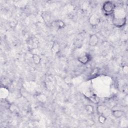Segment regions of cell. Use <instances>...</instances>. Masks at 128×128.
<instances>
[{"label":"cell","mask_w":128,"mask_h":128,"mask_svg":"<svg viewBox=\"0 0 128 128\" xmlns=\"http://www.w3.org/2000/svg\"><path fill=\"white\" fill-rule=\"evenodd\" d=\"M10 109L11 112H14L16 110V107L14 104H12L10 106Z\"/></svg>","instance_id":"cell-20"},{"label":"cell","mask_w":128,"mask_h":128,"mask_svg":"<svg viewBox=\"0 0 128 128\" xmlns=\"http://www.w3.org/2000/svg\"><path fill=\"white\" fill-rule=\"evenodd\" d=\"M112 22L113 24L116 28H122L126 24V16L117 17L114 16H113Z\"/></svg>","instance_id":"cell-2"},{"label":"cell","mask_w":128,"mask_h":128,"mask_svg":"<svg viewBox=\"0 0 128 128\" xmlns=\"http://www.w3.org/2000/svg\"><path fill=\"white\" fill-rule=\"evenodd\" d=\"M52 24L54 26L57 28L58 29L63 28L66 26L64 22L61 20H56L52 22Z\"/></svg>","instance_id":"cell-6"},{"label":"cell","mask_w":128,"mask_h":128,"mask_svg":"<svg viewBox=\"0 0 128 128\" xmlns=\"http://www.w3.org/2000/svg\"><path fill=\"white\" fill-rule=\"evenodd\" d=\"M90 100L92 102L94 103H98V97L96 96H92L90 97Z\"/></svg>","instance_id":"cell-19"},{"label":"cell","mask_w":128,"mask_h":128,"mask_svg":"<svg viewBox=\"0 0 128 128\" xmlns=\"http://www.w3.org/2000/svg\"><path fill=\"white\" fill-rule=\"evenodd\" d=\"M9 94L8 90L4 87H2L0 89V96L1 98H6Z\"/></svg>","instance_id":"cell-7"},{"label":"cell","mask_w":128,"mask_h":128,"mask_svg":"<svg viewBox=\"0 0 128 128\" xmlns=\"http://www.w3.org/2000/svg\"><path fill=\"white\" fill-rule=\"evenodd\" d=\"M32 60L35 64H38L41 60L40 57L39 55L36 54H32Z\"/></svg>","instance_id":"cell-13"},{"label":"cell","mask_w":128,"mask_h":128,"mask_svg":"<svg viewBox=\"0 0 128 128\" xmlns=\"http://www.w3.org/2000/svg\"><path fill=\"white\" fill-rule=\"evenodd\" d=\"M106 118L104 114H101V115H98V122L101 124H104L106 122Z\"/></svg>","instance_id":"cell-15"},{"label":"cell","mask_w":128,"mask_h":128,"mask_svg":"<svg viewBox=\"0 0 128 128\" xmlns=\"http://www.w3.org/2000/svg\"><path fill=\"white\" fill-rule=\"evenodd\" d=\"M112 116L115 118H118L122 117L124 114V112L120 110H112Z\"/></svg>","instance_id":"cell-9"},{"label":"cell","mask_w":128,"mask_h":128,"mask_svg":"<svg viewBox=\"0 0 128 128\" xmlns=\"http://www.w3.org/2000/svg\"><path fill=\"white\" fill-rule=\"evenodd\" d=\"M85 110L88 114H92L94 112V106L91 104H86L85 106Z\"/></svg>","instance_id":"cell-14"},{"label":"cell","mask_w":128,"mask_h":128,"mask_svg":"<svg viewBox=\"0 0 128 128\" xmlns=\"http://www.w3.org/2000/svg\"><path fill=\"white\" fill-rule=\"evenodd\" d=\"M37 41L38 40H36V38H32L30 40H29L28 45L30 48H36L37 45L38 44Z\"/></svg>","instance_id":"cell-12"},{"label":"cell","mask_w":128,"mask_h":128,"mask_svg":"<svg viewBox=\"0 0 128 128\" xmlns=\"http://www.w3.org/2000/svg\"><path fill=\"white\" fill-rule=\"evenodd\" d=\"M116 6L112 1H106L102 4V10L108 14H110L114 12Z\"/></svg>","instance_id":"cell-1"},{"label":"cell","mask_w":128,"mask_h":128,"mask_svg":"<svg viewBox=\"0 0 128 128\" xmlns=\"http://www.w3.org/2000/svg\"><path fill=\"white\" fill-rule=\"evenodd\" d=\"M122 72L124 74H127L128 73V66L126 64H124L122 67Z\"/></svg>","instance_id":"cell-18"},{"label":"cell","mask_w":128,"mask_h":128,"mask_svg":"<svg viewBox=\"0 0 128 128\" xmlns=\"http://www.w3.org/2000/svg\"><path fill=\"white\" fill-rule=\"evenodd\" d=\"M64 80L66 81V80H68L67 82V83H70L71 81V78H70V77H66L65 78H64Z\"/></svg>","instance_id":"cell-21"},{"label":"cell","mask_w":128,"mask_h":128,"mask_svg":"<svg viewBox=\"0 0 128 128\" xmlns=\"http://www.w3.org/2000/svg\"><path fill=\"white\" fill-rule=\"evenodd\" d=\"M88 21L92 26L94 27L98 24L100 22V19L98 14H92L89 17Z\"/></svg>","instance_id":"cell-4"},{"label":"cell","mask_w":128,"mask_h":128,"mask_svg":"<svg viewBox=\"0 0 128 128\" xmlns=\"http://www.w3.org/2000/svg\"><path fill=\"white\" fill-rule=\"evenodd\" d=\"M43 18L45 22H49L50 20V16L48 12H44L42 15Z\"/></svg>","instance_id":"cell-17"},{"label":"cell","mask_w":128,"mask_h":128,"mask_svg":"<svg viewBox=\"0 0 128 128\" xmlns=\"http://www.w3.org/2000/svg\"><path fill=\"white\" fill-rule=\"evenodd\" d=\"M60 50V45L57 42H54L52 46V51L54 54H56Z\"/></svg>","instance_id":"cell-10"},{"label":"cell","mask_w":128,"mask_h":128,"mask_svg":"<svg viewBox=\"0 0 128 128\" xmlns=\"http://www.w3.org/2000/svg\"><path fill=\"white\" fill-rule=\"evenodd\" d=\"M36 100L41 103H44L47 100V97L46 96L42 93L38 94L36 95Z\"/></svg>","instance_id":"cell-11"},{"label":"cell","mask_w":128,"mask_h":128,"mask_svg":"<svg viewBox=\"0 0 128 128\" xmlns=\"http://www.w3.org/2000/svg\"><path fill=\"white\" fill-rule=\"evenodd\" d=\"M90 60V56L89 54L86 52L81 54L78 57V61L83 64H86Z\"/></svg>","instance_id":"cell-3"},{"label":"cell","mask_w":128,"mask_h":128,"mask_svg":"<svg viewBox=\"0 0 128 128\" xmlns=\"http://www.w3.org/2000/svg\"><path fill=\"white\" fill-rule=\"evenodd\" d=\"M98 38L96 34H92L90 35L88 40V45L90 46L94 47L96 46L98 42Z\"/></svg>","instance_id":"cell-5"},{"label":"cell","mask_w":128,"mask_h":128,"mask_svg":"<svg viewBox=\"0 0 128 128\" xmlns=\"http://www.w3.org/2000/svg\"><path fill=\"white\" fill-rule=\"evenodd\" d=\"M18 24V21L16 19H13L9 23V25L11 28H14Z\"/></svg>","instance_id":"cell-16"},{"label":"cell","mask_w":128,"mask_h":128,"mask_svg":"<svg viewBox=\"0 0 128 128\" xmlns=\"http://www.w3.org/2000/svg\"><path fill=\"white\" fill-rule=\"evenodd\" d=\"M106 106L103 104H98L96 108V112L98 115L104 114L105 112L106 111Z\"/></svg>","instance_id":"cell-8"}]
</instances>
